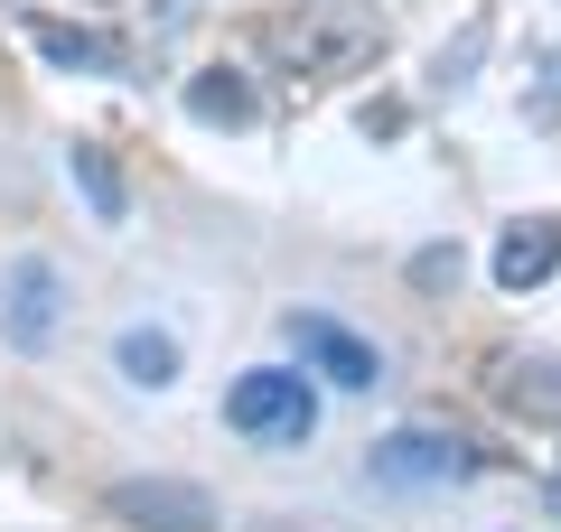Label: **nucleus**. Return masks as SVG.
<instances>
[{
    "mask_svg": "<svg viewBox=\"0 0 561 532\" xmlns=\"http://www.w3.org/2000/svg\"><path fill=\"white\" fill-rule=\"evenodd\" d=\"M272 57L300 84L356 76V66L383 57V20L365 10V0H309V10H290V20H272Z\"/></svg>",
    "mask_w": 561,
    "mask_h": 532,
    "instance_id": "obj_1",
    "label": "nucleus"
},
{
    "mask_svg": "<svg viewBox=\"0 0 561 532\" xmlns=\"http://www.w3.org/2000/svg\"><path fill=\"white\" fill-rule=\"evenodd\" d=\"M225 430H243L253 449H300L319 430V393H309V365H253L225 393Z\"/></svg>",
    "mask_w": 561,
    "mask_h": 532,
    "instance_id": "obj_2",
    "label": "nucleus"
},
{
    "mask_svg": "<svg viewBox=\"0 0 561 532\" xmlns=\"http://www.w3.org/2000/svg\"><path fill=\"white\" fill-rule=\"evenodd\" d=\"M280 336H290V355H300L309 374H328L337 393H375V383H383V346L356 336L346 317H328V309H290Z\"/></svg>",
    "mask_w": 561,
    "mask_h": 532,
    "instance_id": "obj_3",
    "label": "nucleus"
},
{
    "mask_svg": "<svg viewBox=\"0 0 561 532\" xmlns=\"http://www.w3.org/2000/svg\"><path fill=\"white\" fill-rule=\"evenodd\" d=\"M103 513L131 532H216V495L187 476H122V486H103Z\"/></svg>",
    "mask_w": 561,
    "mask_h": 532,
    "instance_id": "obj_4",
    "label": "nucleus"
},
{
    "mask_svg": "<svg viewBox=\"0 0 561 532\" xmlns=\"http://www.w3.org/2000/svg\"><path fill=\"white\" fill-rule=\"evenodd\" d=\"M365 476H375V486H459V476H478V458H468V439H440V430H393V439H375Z\"/></svg>",
    "mask_w": 561,
    "mask_h": 532,
    "instance_id": "obj_5",
    "label": "nucleus"
},
{
    "mask_svg": "<svg viewBox=\"0 0 561 532\" xmlns=\"http://www.w3.org/2000/svg\"><path fill=\"white\" fill-rule=\"evenodd\" d=\"M57 299H66L57 262L20 253V262H10V280H0V336H10V346H47V336H57Z\"/></svg>",
    "mask_w": 561,
    "mask_h": 532,
    "instance_id": "obj_6",
    "label": "nucleus"
},
{
    "mask_svg": "<svg viewBox=\"0 0 561 532\" xmlns=\"http://www.w3.org/2000/svg\"><path fill=\"white\" fill-rule=\"evenodd\" d=\"M486 271H496L505 299L542 290V280L561 271V224H552V216H515V224L496 234V253H486Z\"/></svg>",
    "mask_w": 561,
    "mask_h": 532,
    "instance_id": "obj_7",
    "label": "nucleus"
},
{
    "mask_svg": "<svg viewBox=\"0 0 561 532\" xmlns=\"http://www.w3.org/2000/svg\"><path fill=\"white\" fill-rule=\"evenodd\" d=\"M28 38H38V57L47 66H66V76H76V66H84V76H131V47H122V38H103V28H66V20H28Z\"/></svg>",
    "mask_w": 561,
    "mask_h": 532,
    "instance_id": "obj_8",
    "label": "nucleus"
},
{
    "mask_svg": "<svg viewBox=\"0 0 561 532\" xmlns=\"http://www.w3.org/2000/svg\"><path fill=\"white\" fill-rule=\"evenodd\" d=\"M113 365H122V383H140V393H169V383H179V336L169 327H122Z\"/></svg>",
    "mask_w": 561,
    "mask_h": 532,
    "instance_id": "obj_9",
    "label": "nucleus"
},
{
    "mask_svg": "<svg viewBox=\"0 0 561 532\" xmlns=\"http://www.w3.org/2000/svg\"><path fill=\"white\" fill-rule=\"evenodd\" d=\"M187 113H197L206 131H243V122H253V84H243L234 66H197V76H187Z\"/></svg>",
    "mask_w": 561,
    "mask_h": 532,
    "instance_id": "obj_10",
    "label": "nucleus"
},
{
    "mask_svg": "<svg viewBox=\"0 0 561 532\" xmlns=\"http://www.w3.org/2000/svg\"><path fill=\"white\" fill-rule=\"evenodd\" d=\"M66 169H76L94 224H122V216H131V187H122V169H113V150H103V140H76V150H66Z\"/></svg>",
    "mask_w": 561,
    "mask_h": 532,
    "instance_id": "obj_11",
    "label": "nucleus"
},
{
    "mask_svg": "<svg viewBox=\"0 0 561 532\" xmlns=\"http://www.w3.org/2000/svg\"><path fill=\"white\" fill-rule=\"evenodd\" d=\"M478 47H486V20H468V38H459V47H440V84H468Z\"/></svg>",
    "mask_w": 561,
    "mask_h": 532,
    "instance_id": "obj_12",
    "label": "nucleus"
},
{
    "mask_svg": "<svg viewBox=\"0 0 561 532\" xmlns=\"http://www.w3.org/2000/svg\"><path fill=\"white\" fill-rule=\"evenodd\" d=\"M402 131V103H365V140H393Z\"/></svg>",
    "mask_w": 561,
    "mask_h": 532,
    "instance_id": "obj_13",
    "label": "nucleus"
},
{
    "mask_svg": "<svg viewBox=\"0 0 561 532\" xmlns=\"http://www.w3.org/2000/svg\"><path fill=\"white\" fill-rule=\"evenodd\" d=\"M253 532H328V523H290V513H262Z\"/></svg>",
    "mask_w": 561,
    "mask_h": 532,
    "instance_id": "obj_14",
    "label": "nucleus"
}]
</instances>
